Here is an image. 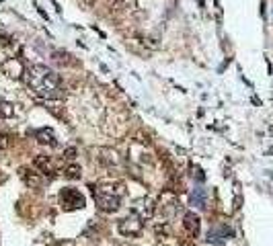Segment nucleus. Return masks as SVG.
Instances as JSON below:
<instances>
[{"instance_id": "obj_19", "label": "nucleus", "mask_w": 273, "mask_h": 246, "mask_svg": "<svg viewBox=\"0 0 273 246\" xmlns=\"http://www.w3.org/2000/svg\"><path fill=\"white\" fill-rule=\"evenodd\" d=\"M193 177H197V181H203V179H206V177H203V172H201L199 166H193Z\"/></svg>"}, {"instance_id": "obj_13", "label": "nucleus", "mask_w": 273, "mask_h": 246, "mask_svg": "<svg viewBox=\"0 0 273 246\" xmlns=\"http://www.w3.org/2000/svg\"><path fill=\"white\" fill-rule=\"evenodd\" d=\"M154 234H156V238H168L170 236L168 221H158V224H154Z\"/></svg>"}, {"instance_id": "obj_22", "label": "nucleus", "mask_w": 273, "mask_h": 246, "mask_svg": "<svg viewBox=\"0 0 273 246\" xmlns=\"http://www.w3.org/2000/svg\"><path fill=\"white\" fill-rule=\"evenodd\" d=\"M181 246H195V244H191V242H181Z\"/></svg>"}, {"instance_id": "obj_11", "label": "nucleus", "mask_w": 273, "mask_h": 246, "mask_svg": "<svg viewBox=\"0 0 273 246\" xmlns=\"http://www.w3.org/2000/svg\"><path fill=\"white\" fill-rule=\"evenodd\" d=\"M33 166H35L41 174H50V177L54 174V164H52V160L48 156H43V154L33 158Z\"/></svg>"}, {"instance_id": "obj_18", "label": "nucleus", "mask_w": 273, "mask_h": 246, "mask_svg": "<svg viewBox=\"0 0 273 246\" xmlns=\"http://www.w3.org/2000/svg\"><path fill=\"white\" fill-rule=\"evenodd\" d=\"M64 158L72 162V160L76 158V148H68V150H64Z\"/></svg>"}, {"instance_id": "obj_21", "label": "nucleus", "mask_w": 273, "mask_h": 246, "mask_svg": "<svg viewBox=\"0 0 273 246\" xmlns=\"http://www.w3.org/2000/svg\"><path fill=\"white\" fill-rule=\"evenodd\" d=\"M54 246H76L72 240H62V242H55Z\"/></svg>"}, {"instance_id": "obj_9", "label": "nucleus", "mask_w": 273, "mask_h": 246, "mask_svg": "<svg viewBox=\"0 0 273 246\" xmlns=\"http://www.w3.org/2000/svg\"><path fill=\"white\" fill-rule=\"evenodd\" d=\"M35 139L41 146H50V148L58 146V137H55L54 130H50V127H41V130H37L35 132Z\"/></svg>"}, {"instance_id": "obj_7", "label": "nucleus", "mask_w": 273, "mask_h": 246, "mask_svg": "<svg viewBox=\"0 0 273 246\" xmlns=\"http://www.w3.org/2000/svg\"><path fill=\"white\" fill-rule=\"evenodd\" d=\"M177 207H179V197H177L173 191L163 193V197H161V205H156V209H161V212H163L164 216L175 214V212H177Z\"/></svg>"}, {"instance_id": "obj_12", "label": "nucleus", "mask_w": 273, "mask_h": 246, "mask_svg": "<svg viewBox=\"0 0 273 246\" xmlns=\"http://www.w3.org/2000/svg\"><path fill=\"white\" fill-rule=\"evenodd\" d=\"M0 117H2V119H10V117H15V105L4 101V99H0Z\"/></svg>"}, {"instance_id": "obj_1", "label": "nucleus", "mask_w": 273, "mask_h": 246, "mask_svg": "<svg viewBox=\"0 0 273 246\" xmlns=\"http://www.w3.org/2000/svg\"><path fill=\"white\" fill-rule=\"evenodd\" d=\"M25 80L27 86L35 92L41 99H58L62 97L60 92V76L50 70L48 66H31L29 70H25Z\"/></svg>"}, {"instance_id": "obj_15", "label": "nucleus", "mask_w": 273, "mask_h": 246, "mask_svg": "<svg viewBox=\"0 0 273 246\" xmlns=\"http://www.w3.org/2000/svg\"><path fill=\"white\" fill-rule=\"evenodd\" d=\"M81 174H82V168L78 166V164H70V166L64 168V177H66V179L76 181V179H81Z\"/></svg>"}, {"instance_id": "obj_20", "label": "nucleus", "mask_w": 273, "mask_h": 246, "mask_svg": "<svg viewBox=\"0 0 273 246\" xmlns=\"http://www.w3.org/2000/svg\"><path fill=\"white\" fill-rule=\"evenodd\" d=\"M4 148H8V137L4 134H0V150H4Z\"/></svg>"}, {"instance_id": "obj_16", "label": "nucleus", "mask_w": 273, "mask_h": 246, "mask_svg": "<svg viewBox=\"0 0 273 246\" xmlns=\"http://www.w3.org/2000/svg\"><path fill=\"white\" fill-rule=\"evenodd\" d=\"M70 57H72V55L66 54V52H54V60L58 62V64H74Z\"/></svg>"}, {"instance_id": "obj_23", "label": "nucleus", "mask_w": 273, "mask_h": 246, "mask_svg": "<svg viewBox=\"0 0 273 246\" xmlns=\"http://www.w3.org/2000/svg\"><path fill=\"white\" fill-rule=\"evenodd\" d=\"M158 246H164V244H158Z\"/></svg>"}, {"instance_id": "obj_3", "label": "nucleus", "mask_w": 273, "mask_h": 246, "mask_svg": "<svg viewBox=\"0 0 273 246\" xmlns=\"http://www.w3.org/2000/svg\"><path fill=\"white\" fill-rule=\"evenodd\" d=\"M60 205L64 212H76V209H82L86 205L84 195L74 189V187H64L60 191Z\"/></svg>"}, {"instance_id": "obj_8", "label": "nucleus", "mask_w": 273, "mask_h": 246, "mask_svg": "<svg viewBox=\"0 0 273 246\" xmlns=\"http://www.w3.org/2000/svg\"><path fill=\"white\" fill-rule=\"evenodd\" d=\"M19 177H21V181L25 183L27 187H31V189H39V187L43 185L41 174L35 172V170H31V168H27V166L19 168Z\"/></svg>"}, {"instance_id": "obj_4", "label": "nucleus", "mask_w": 273, "mask_h": 246, "mask_svg": "<svg viewBox=\"0 0 273 246\" xmlns=\"http://www.w3.org/2000/svg\"><path fill=\"white\" fill-rule=\"evenodd\" d=\"M117 230H119L121 236L136 238V236H140V234H142V230H144V221H142V218H140L138 214H134V212H132L130 216L121 218V219L117 221Z\"/></svg>"}, {"instance_id": "obj_14", "label": "nucleus", "mask_w": 273, "mask_h": 246, "mask_svg": "<svg viewBox=\"0 0 273 246\" xmlns=\"http://www.w3.org/2000/svg\"><path fill=\"white\" fill-rule=\"evenodd\" d=\"M191 203L201 207V209L206 207V191H203V189H195V191H193L191 193Z\"/></svg>"}, {"instance_id": "obj_17", "label": "nucleus", "mask_w": 273, "mask_h": 246, "mask_svg": "<svg viewBox=\"0 0 273 246\" xmlns=\"http://www.w3.org/2000/svg\"><path fill=\"white\" fill-rule=\"evenodd\" d=\"M130 2H132V0H113V6H115L117 10H121V8H128Z\"/></svg>"}, {"instance_id": "obj_6", "label": "nucleus", "mask_w": 273, "mask_h": 246, "mask_svg": "<svg viewBox=\"0 0 273 246\" xmlns=\"http://www.w3.org/2000/svg\"><path fill=\"white\" fill-rule=\"evenodd\" d=\"M183 228H185V232L189 234L191 238H197L199 232H201V219H199V216L195 212H187L183 216Z\"/></svg>"}, {"instance_id": "obj_5", "label": "nucleus", "mask_w": 273, "mask_h": 246, "mask_svg": "<svg viewBox=\"0 0 273 246\" xmlns=\"http://www.w3.org/2000/svg\"><path fill=\"white\" fill-rule=\"evenodd\" d=\"M2 74H6L13 80H21L25 76V66L21 64L19 57H8V60L2 62Z\"/></svg>"}, {"instance_id": "obj_10", "label": "nucleus", "mask_w": 273, "mask_h": 246, "mask_svg": "<svg viewBox=\"0 0 273 246\" xmlns=\"http://www.w3.org/2000/svg\"><path fill=\"white\" fill-rule=\"evenodd\" d=\"M154 212H156V205H154V201H150V199H142V201H138L134 205V214H138L142 219L152 218Z\"/></svg>"}, {"instance_id": "obj_2", "label": "nucleus", "mask_w": 273, "mask_h": 246, "mask_svg": "<svg viewBox=\"0 0 273 246\" xmlns=\"http://www.w3.org/2000/svg\"><path fill=\"white\" fill-rule=\"evenodd\" d=\"M93 195H95V203L101 212L113 214L117 212L121 205V195H123V185L121 183H101L93 187Z\"/></svg>"}]
</instances>
